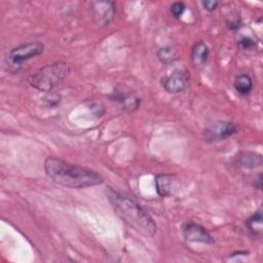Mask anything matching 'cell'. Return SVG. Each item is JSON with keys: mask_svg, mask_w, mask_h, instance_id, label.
I'll return each mask as SVG.
<instances>
[{"mask_svg": "<svg viewBox=\"0 0 263 263\" xmlns=\"http://www.w3.org/2000/svg\"><path fill=\"white\" fill-rule=\"evenodd\" d=\"M162 88L168 93H181L187 90L191 83V76L187 70H175L164 76L161 81Z\"/></svg>", "mask_w": 263, "mask_h": 263, "instance_id": "obj_7", "label": "cell"}, {"mask_svg": "<svg viewBox=\"0 0 263 263\" xmlns=\"http://www.w3.org/2000/svg\"><path fill=\"white\" fill-rule=\"evenodd\" d=\"M233 163L237 167L247 170H256L262 164V156L256 152L240 151L234 158Z\"/></svg>", "mask_w": 263, "mask_h": 263, "instance_id": "obj_11", "label": "cell"}, {"mask_svg": "<svg viewBox=\"0 0 263 263\" xmlns=\"http://www.w3.org/2000/svg\"><path fill=\"white\" fill-rule=\"evenodd\" d=\"M44 171L54 183L67 188L83 189L101 185L104 182L103 176L98 172L54 156H49L44 160Z\"/></svg>", "mask_w": 263, "mask_h": 263, "instance_id": "obj_1", "label": "cell"}, {"mask_svg": "<svg viewBox=\"0 0 263 263\" xmlns=\"http://www.w3.org/2000/svg\"><path fill=\"white\" fill-rule=\"evenodd\" d=\"M108 99L116 103L123 111L133 113L137 111L141 105V98L130 89H124L123 87H116L108 95Z\"/></svg>", "mask_w": 263, "mask_h": 263, "instance_id": "obj_8", "label": "cell"}, {"mask_svg": "<svg viewBox=\"0 0 263 263\" xmlns=\"http://www.w3.org/2000/svg\"><path fill=\"white\" fill-rule=\"evenodd\" d=\"M210 48L209 46L202 42H196L191 49V61L196 67H203L209 59Z\"/></svg>", "mask_w": 263, "mask_h": 263, "instance_id": "obj_12", "label": "cell"}, {"mask_svg": "<svg viewBox=\"0 0 263 263\" xmlns=\"http://www.w3.org/2000/svg\"><path fill=\"white\" fill-rule=\"evenodd\" d=\"M107 198L115 214L138 233L152 237L157 231V225L151 215L129 195L112 187L106 191Z\"/></svg>", "mask_w": 263, "mask_h": 263, "instance_id": "obj_2", "label": "cell"}, {"mask_svg": "<svg viewBox=\"0 0 263 263\" xmlns=\"http://www.w3.org/2000/svg\"><path fill=\"white\" fill-rule=\"evenodd\" d=\"M44 51V44L40 41H30L26 43H22L9 50L6 55V63L9 67L17 68L22 67V65L38 55H40Z\"/></svg>", "mask_w": 263, "mask_h": 263, "instance_id": "obj_4", "label": "cell"}, {"mask_svg": "<svg viewBox=\"0 0 263 263\" xmlns=\"http://www.w3.org/2000/svg\"><path fill=\"white\" fill-rule=\"evenodd\" d=\"M44 104L46 107L54 108L58 107L62 101V96L59 92H53V91H48L45 97L43 98Z\"/></svg>", "mask_w": 263, "mask_h": 263, "instance_id": "obj_17", "label": "cell"}, {"mask_svg": "<svg viewBox=\"0 0 263 263\" xmlns=\"http://www.w3.org/2000/svg\"><path fill=\"white\" fill-rule=\"evenodd\" d=\"M241 17L237 11H231L225 17V25L230 31H237L241 27Z\"/></svg>", "mask_w": 263, "mask_h": 263, "instance_id": "obj_16", "label": "cell"}, {"mask_svg": "<svg viewBox=\"0 0 263 263\" xmlns=\"http://www.w3.org/2000/svg\"><path fill=\"white\" fill-rule=\"evenodd\" d=\"M233 86H234V89L240 96H247L253 89V86H254L253 79L248 74H239L235 77Z\"/></svg>", "mask_w": 263, "mask_h": 263, "instance_id": "obj_13", "label": "cell"}, {"mask_svg": "<svg viewBox=\"0 0 263 263\" xmlns=\"http://www.w3.org/2000/svg\"><path fill=\"white\" fill-rule=\"evenodd\" d=\"M72 67L65 62L45 65L31 74L28 78L30 86L40 91H51L71 73Z\"/></svg>", "mask_w": 263, "mask_h": 263, "instance_id": "obj_3", "label": "cell"}, {"mask_svg": "<svg viewBox=\"0 0 263 263\" xmlns=\"http://www.w3.org/2000/svg\"><path fill=\"white\" fill-rule=\"evenodd\" d=\"M89 8L93 24L100 28L109 26L115 17L116 3L114 1H92Z\"/></svg>", "mask_w": 263, "mask_h": 263, "instance_id": "obj_6", "label": "cell"}, {"mask_svg": "<svg viewBox=\"0 0 263 263\" xmlns=\"http://www.w3.org/2000/svg\"><path fill=\"white\" fill-rule=\"evenodd\" d=\"M253 186L255 188H257L258 190H261V188H262V175H261V173H258V175L255 176V178L253 179Z\"/></svg>", "mask_w": 263, "mask_h": 263, "instance_id": "obj_22", "label": "cell"}, {"mask_svg": "<svg viewBox=\"0 0 263 263\" xmlns=\"http://www.w3.org/2000/svg\"><path fill=\"white\" fill-rule=\"evenodd\" d=\"M238 129L239 126L233 121L219 120L204 128L203 139L205 142L211 144L218 143L235 135Z\"/></svg>", "mask_w": 263, "mask_h": 263, "instance_id": "obj_5", "label": "cell"}, {"mask_svg": "<svg viewBox=\"0 0 263 263\" xmlns=\"http://www.w3.org/2000/svg\"><path fill=\"white\" fill-rule=\"evenodd\" d=\"M182 234L187 241L201 242L204 245H213L215 242L211 233L200 224L194 221H187L181 226Z\"/></svg>", "mask_w": 263, "mask_h": 263, "instance_id": "obj_9", "label": "cell"}, {"mask_svg": "<svg viewBox=\"0 0 263 263\" xmlns=\"http://www.w3.org/2000/svg\"><path fill=\"white\" fill-rule=\"evenodd\" d=\"M171 14L175 17V18H180L183 13L185 12L186 10V5L184 2H181V1H176L174 2L172 5H171Z\"/></svg>", "mask_w": 263, "mask_h": 263, "instance_id": "obj_19", "label": "cell"}, {"mask_svg": "<svg viewBox=\"0 0 263 263\" xmlns=\"http://www.w3.org/2000/svg\"><path fill=\"white\" fill-rule=\"evenodd\" d=\"M237 46L241 50H253L256 47V41L248 36H242L237 41Z\"/></svg>", "mask_w": 263, "mask_h": 263, "instance_id": "obj_18", "label": "cell"}, {"mask_svg": "<svg viewBox=\"0 0 263 263\" xmlns=\"http://www.w3.org/2000/svg\"><path fill=\"white\" fill-rule=\"evenodd\" d=\"M179 187V180L173 174H158L155 177L156 192L160 197L172 196Z\"/></svg>", "mask_w": 263, "mask_h": 263, "instance_id": "obj_10", "label": "cell"}, {"mask_svg": "<svg viewBox=\"0 0 263 263\" xmlns=\"http://www.w3.org/2000/svg\"><path fill=\"white\" fill-rule=\"evenodd\" d=\"M89 108L91 109L92 113L97 116V117H101L104 115L105 113V108H104V105L100 102H92L90 105H89Z\"/></svg>", "mask_w": 263, "mask_h": 263, "instance_id": "obj_20", "label": "cell"}, {"mask_svg": "<svg viewBox=\"0 0 263 263\" xmlns=\"http://www.w3.org/2000/svg\"><path fill=\"white\" fill-rule=\"evenodd\" d=\"M220 2L217 0H205V1H201V5L203 7V9L208 12H213L215 11L218 6H219Z\"/></svg>", "mask_w": 263, "mask_h": 263, "instance_id": "obj_21", "label": "cell"}, {"mask_svg": "<svg viewBox=\"0 0 263 263\" xmlns=\"http://www.w3.org/2000/svg\"><path fill=\"white\" fill-rule=\"evenodd\" d=\"M157 60L164 66L174 64L178 60V50L173 46H163L156 50Z\"/></svg>", "mask_w": 263, "mask_h": 263, "instance_id": "obj_14", "label": "cell"}, {"mask_svg": "<svg viewBox=\"0 0 263 263\" xmlns=\"http://www.w3.org/2000/svg\"><path fill=\"white\" fill-rule=\"evenodd\" d=\"M246 226L250 230V232L257 236L260 235L262 232V211L259 209L256 211L252 216H250L246 220Z\"/></svg>", "mask_w": 263, "mask_h": 263, "instance_id": "obj_15", "label": "cell"}]
</instances>
